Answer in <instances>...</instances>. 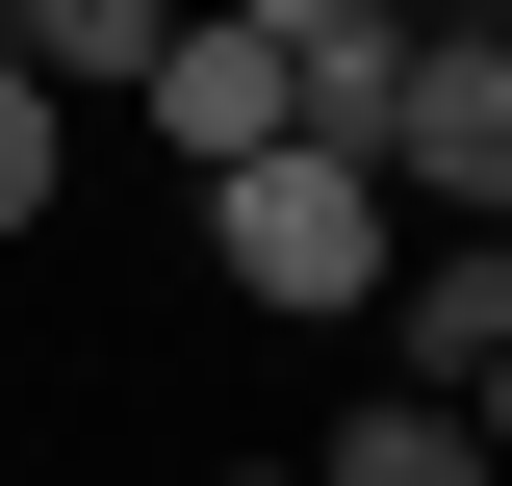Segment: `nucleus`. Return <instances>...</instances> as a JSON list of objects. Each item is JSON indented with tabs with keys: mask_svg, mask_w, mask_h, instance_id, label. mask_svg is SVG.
<instances>
[{
	"mask_svg": "<svg viewBox=\"0 0 512 486\" xmlns=\"http://www.w3.org/2000/svg\"><path fill=\"white\" fill-rule=\"evenodd\" d=\"M154 154H180V180H256V154H308L282 0H180V52H154Z\"/></svg>",
	"mask_w": 512,
	"mask_h": 486,
	"instance_id": "obj_3",
	"label": "nucleus"
},
{
	"mask_svg": "<svg viewBox=\"0 0 512 486\" xmlns=\"http://www.w3.org/2000/svg\"><path fill=\"white\" fill-rule=\"evenodd\" d=\"M308 486H487V435H461V410H410V384H359Z\"/></svg>",
	"mask_w": 512,
	"mask_h": 486,
	"instance_id": "obj_6",
	"label": "nucleus"
},
{
	"mask_svg": "<svg viewBox=\"0 0 512 486\" xmlns=\"http://www.w3.org/2000/svg\"><path fill=\"white\" fill-rule=\"evenodd\" d=\"M461 435H487V486H512V359H487V384H461Z\"/></svg>",
	"mask_w": 512,
	"mask_h": 486,
	"instance_id": "obj_8",
	"label": "nucleus"
},
{
	"mask_svg": "<svg viewBox=\"0 0 512 486\" xmlns=\"http://www.w3.org/2000/svg\"><path fill=\"white\" fill-rule=\"evenodd\" d=\"M205 282H231V307H282V333H384L410 205H384L359 154H256V180H205Z\"/></svg>",
	"mask_w": 512,
	"mask_h": 486,
	"instance_id": "obj_1",
	"label": "nucleus"
},
{
	"mask_svg": "<svg viewBox=\"0 0 512 486\" xmlns=\"http://www.w3.org/2000/svg\"><path fill=\"white\" fill-rule=\"evenodd\" d=\"M205 486H308V461H205Z\"/></svg>",
	"mask_w": 512,
	"mask_h": 486,
	"instance_id": "obj_9",
	"label": "nucleus"
},
{
	"mask_svg": "<svg viewBox=\"0 0 512 486\" xmlns=\"http://www.w3.org/2000/svg\"><path fill=\"white\" fill-rule=\"evenodd\" d=\"M0 52L52 77V103H154V52H180V0H0Z\"/></svg>",
	"mask_w": 512,
	"mask_h": 486,
	"instance_id": "obj_5",
	"label": "nucleus"
},
{
	"mask_svg": "<svg viewBox=\"0 0 512 486\" xmlns=\"http://www.w3.org/2000/svg\"><path fill=\"white\" fill-rule=\"evenodd\" d=\"M487 359H512V231H461V256H410V282H384V384H410V410H461Z\"/></svg>",
	"mask_w": 512,
	"mask_h": 486,
	"instance_id": "obj_4",
	"label": "nucleus"
},
{
	"mask_svg": "<svg viewBox=\"0 0 512 486\" xmlns=\"http://www.w3.org/2000/svg\"><path fill=\"white\" fill-rule=\"evenodd\" d=\"M52 180H77V103H52L26 52H0V231H52Z\"/></svg>",
	"mask_w": 512,
	"mask_h": 486,
	"instance_id": "obj_7",
	"label": "nucleus"
},
{
	"mask_svg": "<svg viewBox=\"0 0 512 486\" xmlns=\"http://www.w3.org/2000/svg\"><path fill=\"white\" fill-rule=\"evenodd\" d=\"M384 205L512 231V26H410V103H384Z\"/></svg>",
	"mask_w": 512,
	"mask_h": 486,
	"instance_id": "obj_2",
	"label": "nucleus"
}]
</instances>
